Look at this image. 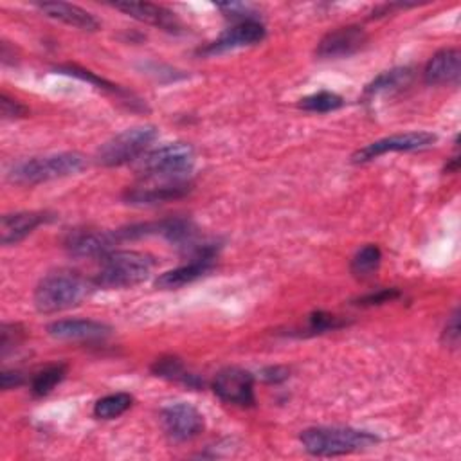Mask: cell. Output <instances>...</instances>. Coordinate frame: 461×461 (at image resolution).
<instances>
[{
	"mask_svg": "<svg viewBox=\"0 0 461 461\" xmlns=\"http://www.w3.org/2000/svg\"><path fill=\"white\" fill-rule=\"evenodd\" d=\"M194 164V149L187 142H169L151 149L140 158L139 171L146 178H160L164 182L180 180Z\"/></svg>",
	"mask_w": 461,
	"mask_h": 461,
	"instance_id": "5b68a950",
	"label": "cell"
},
{
	"mask_svg": "<svg viewBox=\"0 0 461 461\" xmlns=\"http://www.w3.org/2000/svg\"><path fill=\"white\" fill-rule=\"evenodd\" d=\"M22 380H23V376L20 371H4L0 375V384H2V389H5V391L20 385Z\"/></svg>",
	"mask_w": 461,
	"mask_h": 461,
	"instance_id": "d6a6232c",
	"label": "cell"
},
{
	"mask_svg": "<svg viewBox=\"0 0 461 461\" xmlns=\"http://www.w3.org/2000/svg\"><path fill=\"white\" fill-rule=\"evenodd\" d=\"M157 139V128L151 124L131 126L110 140H106L97 151V162L106 167L122 166L140 157L149 144Z\"/></svg>",
	"mask_w": 461,
	"mask_h": 461,
	"instance_id": "8992f818",
	"label": "cell"
},
{
	"mask_svg": "<svg viewBox=\"0 0 461 461\" xmlns=\"http://www.w3.org/2000/svg\"><path fill=\"white\" fill-rule=\"evenodd\" d=\"M212 391L218 398L227 403L249 407L256 402L254 398V376L241 367H225L216 373Z\"/></svg>",
	"mask_w": 461,
	"mask_h": 461,
	"instance_id": "9c48e42d",
	"label": "cell"
},
{
	"mask_svg": "<svg viewBox=\"0 0 461 461\" xmlns=\"http://www.w3.org/2000/svg\"><path fill=\"white\" fill-rule=\"evenodd\" d=\"M155 261L139 250H110L101 258L94 285L101 288H128L148 279Z\"/></svg>",
	"mask_w": 461,
	"mask_h": 461,
	"instance_id": "277c9868",
	"label": "cell"
},
{
	"mask_svg": "<svg viewBox=\"0 0 461 461\" xmlns=\"http://www.w3.org/2000/svg\"><path fill=\"white\" fill-rule=\"evenodd\" d=\"M301 443L312 456H344L378 443V436L351 427H312L301 432Z\"/></svg>",
	"mask_w": 461,
	"mask_h": 461,
	"instance_id": "7a4b0ae2",
	"label": "cell"
},
{
	"mask_svg": "<svg viewBox=\"0 0 461 461\" xmlns=\"http://www.w3.org/2000/svg\"><path fill=\"white\" fill-rule=\"evenodd\" d=\"M47 331L59 340H95L106 337L112 330L108 324L92 319H63L50 322Z\"/></svg>",
	"mask_w": 461,
	"mask_h": 461,
	"instance_id": "4fadbf2b",
	"label": "cell"
},
{
	"mask_svg": "<svg viewBox=\"0 0 461 461\" xmlns=\"http://www.w3.org/2000/svg\"><path fill=\"white\" fill-rule=\"evenodd\" d=\"M160 421L173 441H189L203 430L202 412L185 402L171 403L160 411Z\"/></svg>",
	"mask_w": 461,
	"mask_h": 461,
	"instance_id": "ba28073f",
	"label": "cell"
},
{
	"mask_svg": "<svg viewBox=\"0 0 461 461\" xmlns=\"http://www.w3.org/2000/svg\"><path fill=\"white\" fill-rule=\"evenodd\" d=\"M43 14L81 31H97L99 20L86 9L67 2H43L38 5Z\"/></svg>",
	"mask_w": 461,
	"mask_h": 461,
	"instance_id": "ac0fdd59",
	"label": "cell"
},
{
	"mask_svg": "<svg viewBox=\"0 0 461 461\" xmlns=\"http://www.w3.org/2000/svg\"><path fill=\"white\" fill-rule=\"evenodd\" d=\"M90 292V283L76 272L47 274L34 290V306L41 313H56L77 306Z\"/></svg>",
	"mask_w": 461,
	"mask_h": 461,
	"instance_id": "6da1fadb",
	"label": "cell"
},
{
	"mask_svg": "<svg viewBox=\"0 0 461 461\" xmlns=\"http://www.w3.org/2000/svg\"><path fill=\"white\" fill-rule=\"evenodd\" d=\"M121 241L117 230H74L68 234L65 247L77 258H103Z\"/></svg>",
	"mask_w": 461,
	"mask_h": 461,
	"instance_id": "30bf717a",
	"label": "cell"
},
{
	"mask_svg": "<svg viewBox=\"0 0 461 461\" xmlns=\"http://www.w3.org/2000/svg\"><path fill=\"white\" fill-rule=\"evenodd\" d=\"M131 403H133V398L128 393L106 394L95 402L94 414L99 420H113V418H119L121 414H124Z\"/></svg>",
	"mask_w": 461,
	"mask_h": 461,
	"instance_id": "7402d4cb",
	"label": "cell"
},
{
	"mask_svg": "<svg viewBox=\"0 0 461 461\" xmlns=\"http://www.w3.org/2000/svg\"><path fill=\"white\" fill-rule=\"evenodd\" d=\"M461 72V54L457 49L438 50L425 65L423 77L429 85H448L459 79Z\"/></svg>",
	"mask_w": 461,
	"mask_h": 461,
	"instance_id": "2e32d148",
	"label": "cell"
},
{
	"mask_svg": "<svg viewBox=\"0 0 461 461\" xmlns=\"http://www.w3.org/2000/svg\"><path fill=\"white\" fill-rule=\"evenodd\" d=\"M43 221H47V212H40V211H20V212L4 214L0 221L2 245H16Z\"/></svg>",
	"mask_w": 461,
	"mask_h": 461,
	"instance_id": "9a60e30c",
	"label": "cell"
},
{
	"mask_svg": "<svg viewBox=\"0 0 461 461\" xmlns=\"http://www.w3.org/2000/svg\"><path fill=\"white\" fill-rule=\"evenodd\" d=\"M214 256L216 254H202V256H194L191 258L185 265H180L173 270H167L164 274H160L155 281V285L162 290H175L180 288L187 283L196 281L198 277L205 276L212 265H214Z\"/></svg>",
	"mask_w": 461,
	"mask_h": 461,
	"instance_id": "5bb4252c",
	"label": "cell"
},
{
	"mask_svg": "<svg viewBox=\"0 0 461 461\" xmlns=\"http://www.w3.org/2000/svg\"><path fill=\"white\" fill-rule=\"evenodd\" d=\"M218 9L223 11V14L229 16V18H238L240 23L249 22V20H256L254 18V9L249 4H220Z\"/></svg>",
	"mask_w": 461,
	"mask_h": 461,
	"instance_id": "83f0119b",
	"label": "cell"
},
{
	"mask_svg": "<svg viewBox=\"0 0 461 461\" xmlns=\"http://www.w3.org/2000/svg\"><path fill=\"white\" fill-rule=\"evenodd\" d=\"M443 339H445L447 346H452V348H456L457 342H459V310L457 308L454 310V313L447 321Z\"/></svg>",
	"mask_w": 461,
	"mask_h": 461,
	"instance_id": "f546056e",
	"label": "cell"
},
{
	"mask_svg": "<svg viewBox=\"0 0 461 461\" xmlns=\"http://www.w3.org/2000/svg\"><path fill=\"white\" fill-rule=\"evenodd\" d=\"M367 34L358 25H346L335 31H330L317 45L319 58H342L357 52L364 47Z\"/></svg>",
	"mask_w": 461,
	"mask_h": 461,
	"instance_id": "7c38bea8",
	"label": "cell"
},
{
	"mask_svg": "<svg viewBox=\"0 0 461 461\" xmlns=\"http://www.w3.org/2000/svg\"><path fill=\"white\" fill-rule=\"evenodd\" d=\"M380 261H382V252L376 245L369 243V245H364L362 249L357 250V254L353 256L351 259V274L358 279H366V277H371L378 267H380Z\"/></svg>",
	"mask_w": 461,
	"mask_h": 461,
	"instance_id": "44dd1931",
	"label": "cell"
},
{
	"mask_svg": "<svg viewBox=\"0 0 461 461\" xmlns=\"http://www.w3.org/2000/svg\"><path fill=\"white\" fill-rule=\"evenodd\" d=\"M342 97L333 94V92H328V90H322V92H317V94H312L304 99H301L299 106L303 110H308V112H319V113H324V112H331V110H337L342 106Z\"/></svg>",
	"mask_w": 461,
	"mask_h": 461,
	"instance_id": "d4e9b609",
	"label": "cell"
},
{
	"mask_svg": "<svg viewBox=\"0 0 461 461\" xmlns=\"http://www.w3.org/2000/svg\"><path fill=\"white\" fill-rule=\"evenodd\" d=\"M67 375L65 364H50L43 369H40L31 382V391L34 396H45L49 394Z\"/></svg>",
	"mask_w": 461,
	"mask_h": 461,
	"instance_id": "603a6c76",
	"label": "cell"
},
{
	"mask_svg": "<svg viewBox=\"0 0 461 461\" xmlns=\"http://www.w3.org/2000/svg\"><path fill=\"white\" fill-rule=\"evenodd\" d=\"M0 112H2L4 119H18L27 113V108L20 101L11 99L5 94H2L0 95Z\"/></svg>",
	"mask_w": 461,
	"mask_h": 461,
	"instance_id": "f1b7e54d",
	"label": "cell"
},
{
	"mask_svg": "<svg viewBox=\"0 0 461 461\" xmlns=\"http://www.w3.org/2000/svg\"><path fill=\"white\" fill-rule=\"evenodd\" d=\"M436 142V135L430 131H405V133H394L384 139H378L358 151L353 153L351 160L357 164L369 162L373 158H378L380 155L393 153V151H414L423 149Z\"/></svg>",
	"mask_w": 461,
	"mask_h": 461,
	"instance_id": "52a82bcc",
	"label": "cell"
},
{
	"mask_svg": "<svg viewBox=\"0 0 461 461\" xmlns=\"http://www.w3.org/2000/svg\"><path fill=\"white\" fill-rule=\"evenodd\" d=\"M113 5H115V9L122 11L124 14H128V16L139 20V22L157 25V27H162L166 31H176L178 25H180L175 13H171L166 7L157 5V4H149V2H117Z\"/></svg>",
	"mask_w": 461,
	"mask_h": 461,
	"instance_id": "e0dca14e",
	"label": "cell"
},
{
	"mask_svg": "<svg viewBox=\"0 0 461 461\" xmlns=\"http://www.w3.org/2000/svg\"><path fill=\"white\" fill-rule=\"evenodd\" d=\"M189 193V184L184 180H173V182H162L160 185H151V187H133L124 193V200L128 203H137V205H151V203H160L167 200L180 198Z\"/></svg>",
	"mask_w": 461,
	"mask_h": 461,
	"instance_id": "d6986e66",
	"label": "cell"
},
{
	"mask_svg": "<svg viewBox=\"0 0 461 461\" xmlns=\"http://www.w3.org/2000/svg\"><path fill=\"white\" fill-rule=\"evenodd\" d=\"M344 326V321H340L337 315L326 313V312H315L310 315V330L312 331H328V330H337Z\"/></svg>",
	"mask_w": 461,
	"mask_h": 461,
	"instance_id": "484cf974",
	"label": "cell"
},
{
	"mask_svg": "<svg viewBox=\"0 0 461 461\" xmlns=\"http://www.w3.org/2000/svg\"><path fill=\"white\" fill-rule=\"evenodd\" d=\"M411 77V68L403 67V68H393V70H385L380 76H376L367 86H366V94L375 95L380 92H387L393 88H398L402 85H405Z\"/></svg>",
	"mask_w": 461,
	"mask_h": 461,
	"instance_id": "cb8c5ba5",
	"label": "cell"
},
{
	"mask_svg": "<svg viewBox=\"0 0 461 461\" xmlns=\"http://www.w3.org/2000/svg\"><path fill=\"white\" fill-rule=\"evenodd\" d=\"M398 295H400V292L396 288H384V290H380L376 294H369V295L358 299V304H364V306H367V304H382V303L393 301Z\"/></svg>",
	"mask_w": 461,
	"mask_h": 461,
	"instance_id": "4dcf8cb0",
	"label": "cell"
},
{
	"mask_svg": "<svg viewBox=\"0 0 461 461\" xmlns=\"http://www.w3.org/2000/svg\"><path fill=\"white\" fill-rule=\"evenodd\" d=\"M86 166V158L77 151L52 153L43 157H32L27 160H20L11 166L7 171V178L13 184L32 185L54 178H63L83 171Z\"/></svg>",
	"mask_w": 461,
	"mask_h": 461,
	"instance_id": "3957f363",
	"label": "cell"
},
{
	"mask_svg": "<svg viewBox=\"0 0 461 461\" xmlns=\"http://www.w3.org/2000/svg\"><path fill=\"white\" fill-rule=\"evenodd\" d=\"M261 378H265L267 382H281L285 378H288V369L276 366V367H267L261 371Z\"/></svg>",
	"mask_w": 461,
	"mask_h": 461,
	"instance_id": "1f68e13d",
	"label": "cell"
},
{
	"mask_svg": "<svg viewBox=\"0 0 461 461\" xmlns=\"http://www.w3.org/2000/svg\"><path fill=\"white\" fill-rule=\"evenodd\" d=\"M23 339V330L20 324H4L0 331V349L2 355H5L9 349H13L20 340Z\"/></svg>",
	"mask_w": 461,
	"mask_h": 461,
	"instance_id": "4316f807",
	"label": "cell"
},
{
	"mask_svg": "<svg viewBox=\"0 0 461 461\" xmlns=\"http://www.w3.org/2000/svg\"><path fill=\"white\" fill-rule=\"evenodd\" d=\"M151 371L157 376H162V378H167V380H175V382H182V384H185L189 387H198L200 385V380L193 373H189L185 369V366L182 364L180 358H176L173 355L157 358L155 364L151 366Z\"/></svg>",
	"mask_w": 461,
	"mask_h": 461,
	"instance_id": "ffe728a7",
	"label": "cell"
},
{
	"mask_svg": "<svg viewBox=\"0 0 461 461\" xmlns=\"http://www.w3.org/2000/svg\"><path fill=\"white\" fill-rule=\"evenodd\" d=\"M265 38V27L258 20L249 22H238L234 27L225 31L220 38L211 41L207 47L200 49L202 54H221L227 50L256 45Z\"/></svg>",
	"mask_w": 461,
	"mask_h": 461,
	"instance_id": "8fae6325",
	"label": "cell"
}]
</instances>
